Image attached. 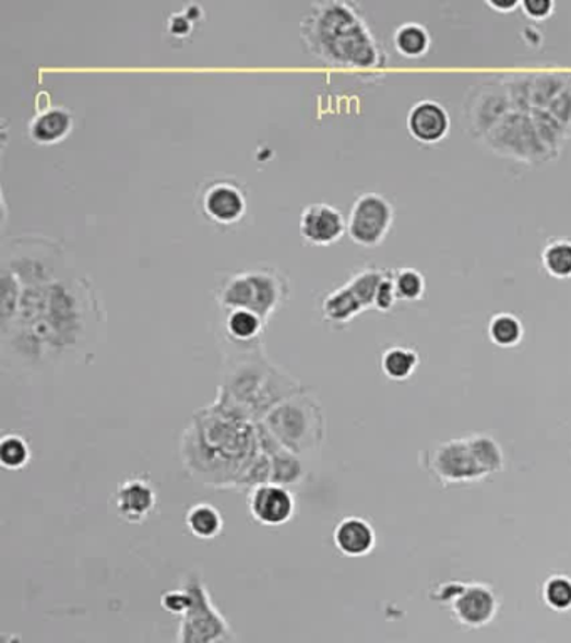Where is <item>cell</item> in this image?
I'll return each instance as SVG.
<instances>
[{"mask_svg":"<svg viewBox=\"0 0 571 643\" xmlns=\"http://www.w3.org/2000/svg\"><path fill=\"white\" fill-rule=\"evenodd\" d=\"M467 128L489 150L521 163L558 156L571 136V74L526 72L476 87Z\"/></svg>","mask_w":571,"mask_h":643,"instance_id":"6da1fadb","label":"cell"},{"mask_svg":"<svg viewBox=\"0 0 571 643\" xmlns=\"http://www.w3.org/2000/svg\"><path fill=\"white\" fill-rule=\"evenodd\" d=\"M105 319L93 281L74 270L24 287L14 322L0 331L4 366L34 372L78 362L96 347Z\"/></svg>","mask_w":571,"mask_h":643,"instance_id":"7a4b0ae2","label":"cell"},{"mask_svg":"<svg viewBox=\"0 0 571 643\" xmlns=\"http://www.w3.org/2000/svg\"><path fill=\"white\" fill-rule=\"evenodd\" d=\"M260 454L257 425L215 401L194 410L181 436V463L188 475L206 488L240 491Z\"/></svg>","mask_w":571,"mask_h":643,"instance_id":"3957f363","label":"cell"},{"mask_svg":"<svg viewBox=\"0 0 571 643\" xmlns=\"http://www.w3.org/2000/svg\"><path fill=\"white\" fill-rule=\"evenodd\" d=\"M300 40L307 55L331 68L374 74L388 64L384 47L350 0L312 2L300 21Z\"/></svg>","mask_w":571,"mask_h":643,"instance_id":"277c9868","label":"cell"},{"mask_svg":"<svg viewBox=\"0 0 571 643\" xmlns=\"http://www.w3.org/2000/svg\"><path fill=\"white\" fill-rule=\"evenodd\" d=\"M222 378L215 403L259 425L266 414L306 385L285 367L270 359L265 345H231L225 342Z\"/></svg>","mask_w":571,"mask_h":643,"instance_id":"5b68a950","label":"cell"},{"mask_svg":"<svg viewBox=\"0 0 571 643\" xmlns=\"http://www.w3.org/2000/svg\"><path fill=\"white\" fill-rule=\"evenodd\" d=\"M285 450L297 456H312L325 441V414L309 389L273 407L259 422Z\"/></svg>","mask_w":571,"mask_h":643,"instance_id":"8992f818","label":"cell"},{"mask_svg":"<svg viewBox=\"0 0 571 643\" xmlns=\"http://www.w3.org/2000/svg\"><path fill=\"white\" fill-rule=\"evenodd\" d=\"M290 297V281L277 266H255L228 275L216 288L222 312L245 309L269 322Z\"/></svg>","mask_w":571,"mask_h":643,"instance_id":"52a82bcc","label":"cell"},{"mask_svg":"<svg viewBox=\"0 0 571 643\" xmlns=\"http://www.w3.org/2000/svg\"><path fill=\"white\" fill-rule=\"evenodd\" d=\"M503 466L500 444L486 434L442 442L431 456V469L445 485L479 481L501 472Z\"/></svg>","mask_w":571,"mask_h":643,"instance_id":"ba28073f","label":"cell"},{"mask_svg":"<svg viewBox=\"0 0 571 643\" xmlns=\"http://www.w3.org/2000/svg\"><path fill=\"white\" fill-rule=\"evenodd\" d=\"M2 266L17 275L22 287L56 281L74 270L61 241L37 234L5 240L2 243Z\"/></svg>","mask_w":571,"mask_h":643,"instance_id":"9c48e42d","label":"cell"},{"mask_svg":"<svg viewBox=\"0 0 571 643\" xmlns=\"http://www.w3.org/2000/svg\"><path fill=\"white\" fill-rule=\"evenodd\" d=\"M194 209L206 224L219 230L237 228L248 213V193L235 177L216 175L198 187Z\"/></svg>","mask_w":571,"mask_h":643,"instance_id":"30bf717a","label":"cell"},{"mask_svg":"<svg viewBox=\"0 0 571 643\" xmlns=\"http://www.w3.org/2000/svg\"><path fill=\"white\" fill-rule=\"evenodd\" d=\"M181 585L191 593L193 605L190 611L180 618L177 643H215L231 632L230 623L213 604L202 576L190 573L185 576Z\"/></svg>","mask_w":571,"mask_h":643,"instance_id":"8fae6325","label":"cell"},{"mask_svg":"<svg viewBox=\"0 0 571 643\" xmlns=\"http://www.w3.org/2000/svg\"><path fill=\"white\" fill-rule=\"evenodd\" d=\"M394 216V206L384 194L366 191L354 200L347 218V234L354 243L374 249L388 237Z\"/></svg>","mask_w":571,"mask_h":643,"instance_id":"7c38bea8","label":"cell"},{"mask_svg":"<svg viewBox=\"0 0 571 643\" xmlns=\"http://www.w3.org/2000/svg\"><path fill=\"white\" fill-rule=\"evenodd\" d=\"M347 231V219L337 206L319 202L304 206L299 219V234L307 245L329 247L337 243Z\"/></svg>","mask_w":571,"mask_h":643,"instance_id":"4fadbf2b","label":"cell"},{"mask_svg":"<svg viewBox=\"0 0 571 643\" xmlns=\"http://www.w3.org/2000/svg\"><path fill=\"white\" fill-rule=\"evenodd\" d=\"M248 511L259 525L278 528L295 516L297 501L290 489L269 483L248 492Z\"/></svg>","mask_w":571,"mask_h":643,"instance_id":"5bb4252c","label":"cell"},{"mask_svg":"<svg viewBox=\"0 0 571 643\" xmlns=\"http://www.w3.org/2000/svg\"><path fill=\"white\" fill-rule=\"evenodd\" d=\"M257 428H259L260 446L270 461V485L284 486L290 491L299 488L307 476L304 457L282 448L262 426L257 425Z\"/></svg>","mask_w":571,"mask_h":643,"instance_id":"9a60e30c","label":"cell"},{"mask_svg":"<svg viewBox=\"0 0 571 643\" xmlns=\"http://www.w3.org/2000/svg\"><path fill=\"white\" fill-rule=\"evenodd\" d=\"M116 511L122 522L143 525L156 508V491L143 478H130L118 486L115 495Z\"/></svg>","mask_w":571,"mask_h":643,"instance_id":"2e32d148","label":"cell"},{"mask_svg":"<svg viewBox=\"0 0 571 643\" xmlns=\"http://www.w3.org/2000/svg\"><path fill=\"white\" fill-rule=\"evenodd\" d=\"M451 118L441 103L425 99L416 103L407 115V130L419 143L435 144L450 133Z\"/></svg>","mask_w":571,"mask_h":643,"instance_id":"e0dca14e","label":"cell"},{"mask_svg":"<svg viewBox=\"0 0 571 643\" xmlns=\"http://www.w3.org/2000/svg\"><path fill=\"white\" fill-rule=\"evenodd\" d=\"M74 128V116L66 106H47L37 111L27 122V136L37 146L61 143Z\"/></svg>","mask_w":571,"mask_h":643,"instance_id":"ac0fdd59","label":"cell"},{"mask_svg":"<svg viewBox=\"0 0 571 643\" xmlns=\"http://www.w3.org/2000/svg\"><path fill=\"white\" fill-rule=\"evenodd\" d=\"M454 615L467 627H483L491 622L498 610L495 593L481 583L464 586L460 597L453 602Z\"/></svg>","mask_w":571,"mask_h":643,"instance_id":"d6986e66","label":"cell"},{"mask_svg":"<svg viewBox=\"0 0 571 643\" xmlns=\"http://www.w3.org/2000/svg\"><path fill=\"white\" fill-rule=\"evenodd\" d=\"M334 545L344 557H366L376 547L374 528L362 517H344L335 526Z\"/></svg>","mask_w":571,"mask_h":643,"instance_id":"ffe728a7","label":"cell"},{"mask_svg":"<svg viewBox=\"0 0 571 643\" xmlns=\"http://www.w3.org/2000/svg\"><path fill=\"white\" fill-rule=\"evenodd\" d=\"M223 335L231 345H252L262 342L265 320L250 310L235 309L223 312Z\"/></svg>","mask_w":571,"mask_h":643,"instance_id":"44dd1931","label":"cell"},{"mask_svg":"<svg viewBox=\"0 0 571 643\" xmlns=\"http://www.w3.org/2000/svg\"><path fill=\"white\" fill-rule=\"evenodd\" d=\"M364 310L362 303L345 284L329 291L322 300V315L332 325H347Z\"/></svg>","mask_w":571,"mask_h":643,"instance_id":"7402d4cb","label":"cell"},{"mask_svg":"<svg viewBox=\"0 0 571 643\" xmlns=\"http://www.w3.org/2000/svg\"><path fill=\"white\" fill-rule=\"evenodd\" d=\"M188 532L198 539H213L222 533L223 516L218 508L210 503H197L185 516Z\"/></svg>","mask_w":571,"mask_h":643,"instance_id":"603a6c76","label":"cell"},{"mask_svg":"<svg viewBox=\"0 0 571 643\" xmlns=\"http://www.w3.org/2000/svg\"><path fill=\"white\" fill-rule=\"evenodd\" d=\"M21 281L17 275L0 265V331H5L14 322L22 299Z\"/></svg>","mask_w":571,"mask_h":643,"instance_id":"cb8c5ba5","label":"cell"},{"mask_svg":"<svg viewBox=\"0 0 571 643\" xmlns=\"http://www.w3.org/2000/svg\"><path fill=\"white\" fill-rule=\"evenodd\" d=\"M429 46H431V37H429L428 29L417 22H406L395 29V51L404 58H423L429 51Z\"/></svg>","mask_w":571,"mask_h":643,"instance_id":"d4e9b609","label":"cell"},{"mask_svg":"<svg viewBox=\"0 0 571 643\" xmlns=\"http://www.w3.org/2000/svg\"><path fill=\"white\" fill-rule=\"evenodd\" d=\"M543 269L551 277L567 281L571 278V240L570 238H551L542 250Z\"/></svg>","mask_w":571,"mask_h":643,"instance_id":"484cf974","label":"cell"},{"mask_svg":"<svg viewBox=\"0 0 571 643\" xmlns=\"http://www.w3.org/2000/svg\"><path fill=\"white\" fill-rule=\"evenodd\" d=\"M417 366H419V356L409 347L395 345L382 354V372L391 381H406L414 374Z\"/></svg>","mask_w":571,"mask_h":643,"instance_id":"4316f807","label":"cell"},{"mask_svg":"<svg viewBox=\"0 0 571 643\" xmlns=\"http://www.w3.org/2000/svg\"><path fill=\"white\" fill-rule=\"evenodd\" d=\"M384 275L385 270L378 269L374 265H366L356 270L350 275L349 281L345 282V285L353 290V294L362 303L364 309H374L376 294H378L379 285H381Z\"/></svg>","mask_w":571,"mask_h":643,"instance_id":"83f0119b","label":"cell"},{"mask_svg":"<svg viewBox=\"0 0 571 643\" xmlns=\"http://www.w3.org/2000/svg\"><path fill=\"white\" fill-rule=\"evenodd\" d=\"M488 334L492 344L498 345V347H504V349H510V347L520 344L525 331H523V324H521V320L516 315L501 312L496 313L489 320Z\"/></svg>","mask_w":571,"mask_h":643,"instance_id":"f1b7e54d","label":"cell"},{"mask_svg":"<svg viewBox=\"0 0 571 643\" xmlns=\"http://www.w3.org/2000/svg\"><path fill=\"white\" fill-rule=\"evenodd\" d=\"M205 19V9L200 4L183 5L181 11L171 12L166 19V34L175 40H187L193 34L194 26Z\"/></svg>","mask_w":571,"mask_h":643,"instance_id":"f546056e","label":"cell"},{"mask_svg":"<svg viewBox=\"0 0 571 643\" xmlns=\"http://www.w3.org/2000/svg\"><path fill=\"white\" fill-rule=\"evenodd\" d=\"M29 442L19 434H8L0 441V466L8 472H21L31 463Z\"/></svg>","mask_w":571,"mask_h":643,"instance_id":"4dcf8cb0","label":"cell"},{"mask_svg":"<svg viewBox=\"0 0 571 643\" xmlns=\"http://www.w3.org/2000/svg\"><path fill=\"white\" fill-rule=\"evenodd\" d=\"M394 284L400 300L416 302V300L425 297L426 278L425 275L420 274L419 270L409 269V266L395 270Z\"/></svg>","mask_w":571,"mask_h":643,"instance_id":"1f68e13d","label":"cell"},{"mask_svg":"<svg viewBox=\"0 0 571 643\" xmlns=\"http://www.w3.org/2000/svg\"><path fill=\"white\" fill-rule=\"evenodd\" d=\"M543 598H545L546 605L554 610H570L571 580L563 575L546 580L545 586H543Z\"/></svg>","mask_w":571,"mask_h":643,"instance_id":"d6a6232c","label":"cell"},{"mask_svg":"<svg viewBox=\"0 0 571 643\" xmlns=\"http://www.w3.org/2000/svg\"><path fill=\"white\" fill-rule=\"evenodd\" d=\"M191 605H193V597L183 585H181V588L166 592L162 597V607L168 614L177 615L180 618L190 611Z\"/></svg>","mask_w":571,"mask_h":643,"instance_id":"836d02e7","label":"cell"},{"mask_svg":"<svg viewBox=\"0 0 571 643\" xmlns=\"http://www.w3.org/2000/svg\"><path fill=\"white\" fill-rule=\"evenodd\" d=\"M397 300L400 299H397V291H395L394 272L385 270L384 278L379 285L378 294H376L374 309L389 312V310L394 309Z\"/></svg>","mask_w":571,"mask_h":643,"instance_id":"e575fe53","label":"cell"},{"mask_svg":"<svg viewBox=\"0 0 571 643\" xmlns=\"http://www.w3.org/2000/svg\"><path fill=\"white\" fill-rule=\"evenodd\" d=\"M521 11L533 21H546L554 15V0H521Z\"/></svg>","mask_w":571,"mask_h":643,"instance_id":"d590c367","label":"cell"},{"mask_svg":"<svg viewBox=\"0 0 571 643\" xmlns=\"http://www.w3.org/2000/svg\"><path fill=\"white\" fill-rule=\"evenodd\" d=\"M520 0H488L486 5L489 9H492L495 12H500V14H508V12H513L514 9L520 8Z\"/></svg>","mask_w":571,"mask_h":643,"instance_id":"8d00e7d4","label":"cell"},{"mask_svg":"<svg viewBox=\"0 0 571 643\" xmlns=\"http://www.w3.org/2000/svg\"><path fill=\"white\" fill-rule=\"evenodd\" d=\"M523 37H525L526 44L532 47H539L543 44V34L539 33L536 27H526L523 31Z\"/></svg>","mask_w":571,"mask_h":643,"instance_id":"74e56055","label":"cell"},{"mask_svg":"<svg viewBox=\"0 0 571 643\" xmlns=\"http://www.w3.org/2000/svg\"><path fill=\"white\" fill-rule=\"evenodd\" d=\"M215 643H240L238 642L237 635L234 632H228L227 635L222 636V639L216 640Z\"/></svg>","mask_w":571,"mask_h":643,"instance_id":"f35d334b","label":"cell"},{"mask_svg":"<svg viewBox=\"0 0 571 643\" xmlns=\"http://www.w3.org/2000/svg\"><path fill=\"white\" fill-rule=\"evenodd\" d=\"M2 643H19L17 636L15 635H5L4 642Z\"/></svg>","mask_w":571,"mask_h":643,"instance_id":"ab89813d","label":"cell"}]
</instances>
